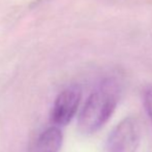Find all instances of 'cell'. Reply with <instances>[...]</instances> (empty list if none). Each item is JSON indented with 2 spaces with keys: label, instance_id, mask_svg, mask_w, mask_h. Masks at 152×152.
<instances>
[{
  "label": "cell",
  "instance_id": "cell-4",
  "mask_svg": "<svg viewBox=\"0 0 152 152\" xmlns=\"http://www.w3.org/2000/svg\"><path fill=\"white\" fill-rule=\"evenodd\" d=\"M63 143V134L59 126L45 128L32 141L28 152H59Z\"/></svg>",
  "mask_w": 152,
  "mask_h": 152
},
{
  "label": "cell",
  "instance_id": "cell-1",
  "mask_svg": "<svg viewBox=\"0 0 152 152\" xmlns=\"http://www.w3.org/2000/svg\"><path fill=\"white\" fill-rule=\"evenodd\" d=\"M121 85L116 78H106L91 92L78 118V128L83 134H91L102 127L118 106Z\"/></svg>",
  "mask_w": 152,
  "mask_h": 152
},
{
  "label": "cell",
  "instance_id": "cell-3",
  "mask_svg": "<svg viewBox=\"0 0 152 152\" xmlns=\"http://www.w3.org/2000/svg\"><path fill=\"white\" fill-rule=\"evenodd\" d=\"M82 90L78 85L63 89L55 98L51 110V121L54 125L65 126L76 116L80 107Z\"/></svg>",
  "mask_w": 152,
  "mask_h": 152
},
{
  "label": "cell",
  "instance_id": "cell-2",
  "mask_svg": "<svg viewBox=\"0 0 152 152\" xmlns=\"http://www.w3.org/2000/svg\"><path fill=\"white\" fill-rule=\"evenodd\" d=\"M141 142V126L136 117H126L112 129L106 152H137Z\"/></svg>",
  "mask_w": 152,
  "mask_h": 152
},
{
  "label": "cell",
  "instance_id": "cell-5",
  "mask_svg": "<svg viewBox=\"0 0 152 152\" xmlns=\"http://www.w3.org/2000/svg\"><path fill=\"white\" fill-rule=\"evenodd\" d=\"M144 104L149 118L152 122V86L146 89L144 93Z\"/></svg>",
  "mask_w": 152,
  "mask_h": 152
}]
</instances>
